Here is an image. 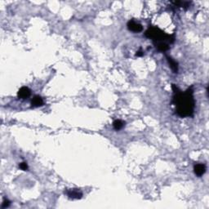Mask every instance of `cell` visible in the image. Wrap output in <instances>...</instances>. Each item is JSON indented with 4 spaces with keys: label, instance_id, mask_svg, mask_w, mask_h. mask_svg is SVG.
Instances as JSON below:
<instances>
[{
    "label": "cell",
    "instance_id": "obj_1",
    "mask_svg": "<svg viewBox=\"0 0 209 209\" xmlns=\"http://www.w3.org/2000/svg\"><path fill=\"white\" fill-rule=\"evenodd\" d=\"M172 88L174 92L173 103L176 105V114L182 118L193 116L195 109V100L192 88H188L185 93H182L175 84H172Z\"/></svg>",
    "mask_w": 209,
    "mask_h": 209
},
{
    "label": "cell",
    "instance_id": "obj_2",
    "mask_svg": "<svg viewBox=\"0 0 209 209\" xmlns=\"http://www.w3.org/2000/svg\"><path fill=\"white\" fill-rule=\"evenodd\" d=\"M145 37L148 38L152 39L153 43L155 42H164L167 43H173L175 41V37L172 34H168L164 31H163L161 29L158 27H150L145 33Z\"/></svg>",
    "mask_w": 209,
    "mask_h": 209
},
{
    "label": "cell",
    "instance_id": "obj_3",
    "mask_svg": "<svg viewBox=\"0 0 209 209\" xmlns=\"http://www.w3.org/2000/svg\"><path fill=\"white\" fill-rule=\"evenodd\" d=\"M127 26H128V29L129 30L132 31V32H135V33H139V32H140V31L143 30L142 26H141L140 23H138V22H136L135 21H133V20L129 21V22H128Z\"/></svg>",
    "mask_w": 209,
    "mask_h": 209
},
{
    "label": "cell",
    "instance_id": "obj_4",
    "mask_svg": "<svg viewBox=\"0 0 209 209\" xmlns=\"http://www.w3.org/2000/svg\"><path fill=\"white\" fill-rule=\"evenodd\" d=\"M66 195L68 197L73 199H80L83 197V192L78 189H70L66 190Z\"/></svg>",
    "mask_w": 209,
    "mask_h": 209
},
{
    "label": "cell",
    "instance_id": "obj_5",
    "mask_svg": "<svg viewBox=\"0 0 209 209\" xmlns=\"http://www.w3.org/2000/svg\"><path fill=\"white\" fill-rule=\"evenodd\" d=\"M31 94L30 89L28 88V87H22L19 89L18 93H17V96L18 97L21 98V99H26L28 98Z\"/></svg>",
    "mask_w": 209,
    "mask_h": 209
},
{
    "label": "cell",
    "instance_id": "obj_6",
    "mask_svg": "<svg viewBox=\"0 0 209 209\" xmlns=\"http://www.w3.org/2000/svg\"><path fill=\"white\" fill-rule=\"evenodd\" d=\"M194 171L195 173L198 176H203L206 172V166L203 164H195L194 167Z\"/></svg>",
    "mask_w": 209,
    "mask_h": 209
},
{
    "label": "cell",
    "instance_id": "obj_7",
    "mask_svg": "<svg viewBox=\"0 0 209 209\" xmlns=\"http://www.w3.org/2000/svg\"><path fill=\"white\" fill-rule=\"evenodd\" d=\"M154 44L155 45L156 48L160 52H166L169 49V44L164 42H155Z\"/></svg>",
    "mask_w": 209,
    "mask_h": 209
},
{
    "label": "cell",
    "instance_id": "obj_8",
    "mask_svg": "<svg viewBox=\"0 0 209 209\" xmlns=\"http://www.w3.org/2000/svg\"><path fill=\"white\" fill-rule=\"evenodd\" d=\"M166 57L167 60H168V61L169 65H170L171 69H172V71H173L174 73H178V63H177L176 61H174L171 57L166 56Z\"/></svg>",
    "mask_w": 209,
    "mask_h": 209
},
{
    "label": "cell",
    "instance_id": "obj_9",
    "mask_svg": "<svg viewBox=\"0 0 209 209\" xmlns=\"http://www.w3.org/2000/svg\"><path fill=\"white\" fill-rule=\"evenodd\" d=\"M31 104L33 107H39L42 106L43 104V98L41 97L40 96H35L31 101Z\"/></svg>",
    "mask_w": 209,
    "mask_h": 209
},
{
    "label": "cell",
    "instance_id": "obj_10",
    "mask_svg": "<svg viewBox=\"0 0 209 209\" xmlns=\"http://www.w3.org/2000/svg\"><path fill=\"white\" fill-rule=\"evenodd\" d=\"M124 124H125V123H124V121L119 120V119H116V120H114V123H113V126H114V128L115 129V130L119 131L124 128Z\"/></svg>",
    "mask_w": 209,
    "mask_h": 209
},
{
    "label": "cell",
    "instance_id": "obj_11",
    "mask_svg": "<svg viewBox=\"0 0 209 209\" xmlns=\"http://www.w3.org/2000/svg\"><path fill=\"white\" fill-rule=\"evenodd\" d=\"M19 168L22 170H23V171H26V170H28V164L26 162H22V163L20 164Z\"/></svg>",
    "mask_w": 209,
    "mask_h": 209
},
{
    "label": "cell",
    "instance_id": "obj_12",
    "mask_svg": "<svg viewBox=\"0 0 209 209\" xmlns=\"http://www.w3.org/2000/svg\"><path fill=\"white\" fill-rule=\"evenodd\" d=\"M10 203H11V202H10L9 200L4 199L2 203V208H7V207H9Z\"/></svg>",
    "mask_w": 209,
    "mask_h": 209
},
{
    "label": "cell",
    "instance_id": "obj_13",
    "mask_svg": "<svg viewBox=\"0 0 209 209\" xmlns=\"http://www.w3.org/2000/svg\"><path fill=\"white\" fill-rule=\"evenodd\" d=\"M136 57H141V56H143V52L141 51V49H140V51H138V52L136 53Z\"/></svg>",
    "mask_w": 209,
    "mask_h": 209
}]
</instances>
